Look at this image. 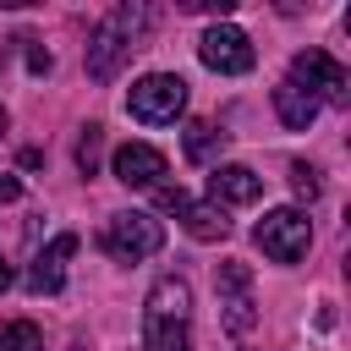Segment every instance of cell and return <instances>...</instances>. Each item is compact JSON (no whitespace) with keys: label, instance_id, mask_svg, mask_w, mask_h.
<instances>
[{"label":"cell","instance_id":"18","mask_svg":"<svg viewBox=\"0 0 351 351\" xmlns=\"http://www.w3.org/2000/svg\"><path fill=\"white\" fill-rule=\"evenodd\" d=\"M22 44H27V66H33V71H49V66H55L44 44H33V38H22Z\"/></svg>","mask_w":351,"mask_h":351},{"label":"cell","instance_id":"22","mask_svg":"<svg viewBox=\"0 0 351 351\" xmlns=\"http://www.w3.org/2000/svg\"><path fill=\"white\" fill-rule=\"evenodd\" d=\"M5 126H11V115H5V104H0V137H5Z\"/></svg>","mask_w":351,"mask_h":351},{"label":"cell","instance_id":"16","mask_svg":"<svg viewBox=\"0 0 351 351\" xmlns=\"http://www.w3.org/2000/svg\"><path fill=\"white\" fill-rule=\"evenodd\" d=\"M99 154H104V126H82V137H77V170L93 176L99 170Z\"/></svg>","mask_w":351,"mask_h":351},{"label":"cell","instance_id":"7","mask_svg":"<svg viewBox=\"0 0 351 351\" xmlns=\"http://www.w3.org/2000/svg\"><path fill=\"white\" fill-rule=\"evenodd\" d=\"M214 291H219V307H225V329L230 335H247L258 324V302H252V269L247 263H219L214 274Z\"/></svg>","mask_w":351,"mask_h":351},{"label":"cell","instance_id":"3","mask_svg":"<svg viewBox=\"0 0 351 351\" xmlns=\"http://www.w3.org/2000/svg\"><path fill=\"white\" fill-rule=\"evenodd\" d=\"M99 247H104L115 263H137V258H154V252L165 247V225H159L154 214H143V208H121V214L104 219Z\"/></svg>","mask_w":351,"mask_h":351},{"label":"cell","instance_id":"1","mask_svg":"<svg viewBox=\"0 0 351 351\" xmlns=\"http://www.w3.org/2000/svg\"><path fill=\"white\" fill-rule=\"evenodd\" d=\"M143 351H192V285L159 274L143 307Z\"/></svg>","mask_w":351,"mask_h":351},{"label":"cell","instance_id":"20","mask_svg":"<svg viewBox=\"0 0 351 351\" xmlns=\"http://www.w3.org/2000/svg\"><path fill=\"white\" fill-rule=\"evenodd\" d=\"M186 11H214V16H225L230 0H186Z\"/></svg>","mask_w":351,"mask_h":351},{"label":"cell","instance_id":"5","mask_svg":"<svg viewBox=\"0 0 351 351\" xmlns=\"http://www.w3.org/2000/svg\"><path fill=\"white\" fill-rule=\"evenodd\" d=\"M252 241L263 247V258H274V263H296V258H307L313 219H307L302 208H269V214L258 219Z\"/></svg>","mask_w":351,"mask_h":351},{"label":"cell","instance_id":"4","mask_svg":"<svg viewBox=\"0 0 351 351\" xmlns=\"http://www.w3.org/2000/svg\"><path fill=\"white\" fill-rule=\"evenodd\" d=\"M126 110H132L143 126H170V121L186 110V82H181L176 71H148V77L132 82Z\"/></svg>","mask_w":351,"mask_h":351},{"label":"cell","instance_id":"8","mask_svg":"<svg viewBox=\"0 0 351 351\" xmlns=\"http://www.w3.org/2000/svg\"><path fill=\"white\" fill-rule=\"evenodd\" d=\"M291 82H302L318 104H324V99H329V104H346V88H351L346 66H340L335 55H324V49H302V55L291 60Z\"/></svg>","mask_w":351,"mask_h":351},{"label":"cell","instance_id":"13","mask_svg":"<svg viewBox=\"0 0 351 351\" xmlns=\"http://www.w3.org/2000/svg\"><path fill=\"white\" fill-rule=\"evenodd\" d=\"M274 110H280V121H285L291 132H307V126H313V115H318V99H313L302 82H291V77H285V82L274 88Z\"/></svg>","mask_w":351,"mask_h":351},{"label":"cell","instance_id":"17","mask_svg":"<svg viewBox=\"0 0 351 351\" xmlns=\"http://www.w3.org/2000/svg\"><path fill=\"white\" fill-rule=\"evenodd\" d=\"M291 186H296V197H307V203H313V197H318V170L296 159V165H291Z\"/></svg>","mask_w":351,"mask_h":351},{"label":"cell","instance_id":"11","mask_svg":"<svg viewBox=\"0 0 351 351\" xmlns=\"http://www.w3.org/2000/svg\"><path fill=\"white\" fill-rule=\"evenodd\" d=\"M208 192H214V203H219V208H225V203H258L263 181H258L247 165H214V176H208Z\"/></svg>","mask_w":351,"mask_h":351},{"label":"cell","instance_id":"6","mask_svg":"<svg viewBox=\"0 0 351 351\" xmlns=\"http://www.w3.org/2000/svg\"><path fill=\"white\" fill-rule=\"evenodd\" d=\"M197 55H203V66L208 71H219V77H241V71H252V38L241 33V27H230V22H214L203 38H197Z\"/></svg>","mask_w":351,"mask_h":351},{"label":"cell","instance_id":"9","mask_svg":"<svg viewBox=\"0 0 351 351\" xmlns=\"http://www.w3.org/2000/svg\"><path fill=\"white\" fill-rule=\"evenodd\" d=\"M77 258V236L71 230H60L38 258H33V269H27V291L33 296H55L60 285H66V263Z\"/></svg>","mask_w":351,"mask_h":351},{"label":"cell","instance_id":"12","mask_svg":"<svg viewBox=\"0 0 351 351\" xmlns=\"http://www.w3.org/2000/svg\"><path fill=\"white\" fill-rule=\"evenodd\" d=\"M176 214H181V225H186L192 241H225V236H230V219H225L219 203H192V197H186Z\"/></svg>","mask_w":351,"mask_h":351},{"label":"cell","instance_id":"21","mask_svg":"<svg viewBox=\"0 0 351 351\" xmlns=\"http://www.w3.org/2000/svg\"><path fill=\"white\" fill-rule=\"evenodd\" d=\"M11 285V263H5V252H0V291Z\"/></svg>","mask_w":351,"mask_h":351},{"label":"cell","instance_id":"10","mask_svg":"<svg viewBox=\"0 0 351 351\" xmlns=\"http://www.w3.org/2000/svg\"><path fill=\"white\" fill-rule=\"evenodd\" d=\"M110 170H115L121 186H159V176H165V154H159L154 143H121L115 159H110Z\"/></svg>","mask_w":351,"mask_h":351},{"label":"cell","instance_id":"19","mask_svg":"<svg viewBox=\"0 0 351 351\" xmlns=\"http://www.w3.org/2000/svg\"><path fill=\"white\" fill-rule=\"evenodd\" d=\"M16 197H22V176L0 170V203H16Z\"/></svg>","mask_w":351,"mask_h":351},{"label":"cell","instance_id":"2","mask_svg":"<svg viewBox=\"0 0 351 351\" xmlns=\"http://www.w3.org/2000/svg\"><path fill=\"white\" fill-rule=\"evenodd\" d=\"M143 38H148V5H115L88 38V77L110 82L132 60V49H143Z\"/></svg>","mask_w":351,"mask_h":351},{"label":"cell","instance_id":"14","mask_svg":"<svg viewBox=\"0 0 351 351\" xmlns=\"http://www.w3.org/2000/svg\"><path fill=\"white\" fill-rule=\"evenodd\" d=\"M219 148H225V132H219V126H208V121H192V126H186V159H192V165H208Z\"/></svg>","mask_w":351,"mask_h":351},{"label":"cell","instance_id":"15","mask_svg":"<svg viewBox=\"0 0 351 351\" xmlns=\"http://www.w3.org/2000/svg\"><path fill=\"white\" fill-rule=\"evenodd\" d=\"M0 351H44V335H38V324H27V318H11V324H0Z\"/></svg>","mask_w":351,"mask_h":351}]
</instances>
